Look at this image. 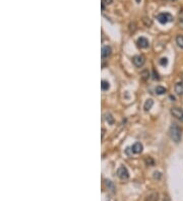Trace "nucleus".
Segmentation results:
<instances>
[{
    "label": "nucleus",
    "instance_id": "13",
    "mask_svg": "<svg viewBox=\"0 0 183 201\" xmlns=\"http://www.w3.org/2000/svg\"><path fill=\"white\" fill-rule=\"evenodd\" d=\"M101 88H102V91H108V89L110 88V84H109V82L106 80H102Z\"/></svg>",
    "mask_w": 183,
    "mask_h": 201
},
{
    "label": "nucleus",
    "instance_id": "12",
    "mask_svg": "<svg viewBox=\"0 0 183 201\" xmlns=\"http://www.w3.org/2000/svg\"><path fill=\"white\" fill-rule=\"evenodd\" d=\"M176 44L178 45V47H180L181 49H183V36L179 35L176 37Z\"/></svg>",
    "mask_w": 183,
    "mask_h": 201
},
{
    "label": "nucleus",
    "instance_id": "10",
    "mask_svg": "<svg viewBox=\"0 0 183 201\" xmlns=\"http://www.w3.org/2000/svg\"><path fill=\"white\" fill-rule=\"evenodd\" d=\"M153 105H154V100L152 99L147 100L145 105H143V109H145V111H147H147H150L151 109H152Z\"/></svg>",
    "mask_w": 183,
    "mask_h": 201
},
{
    "label": "nucleus",
    "instance_id": "17",
    "mask_svg": "<svg viewBox=\"0 0 183 201\" xmlns=\"http://www.w3.org/2000/svg\"><path fill=\"white\" fill-rule=\"evenodd\" d=\"M106 120L109 121V123H110V124H113V122H114L113 118H112V116L110 115V114H108V115L106 116Z\"/></svg>",
    "mask_w": 183,
    "mask_h": 201
},
{
    "label": "nucleus",
    "instance_id": "6",
    "mask_svg": "<svg viewBox=\"0 0 183 201\" xmlns=\"http://www.w3.org/2000/svg\"><path fill=\"white\" fill-rule=\"evenodd\" d=\"M137 46H138V48H140V49H146V48L149 47V41H147V39H146V38H139L138 40H137Z\"/></svg>",
    "mask_w": 183,
    "mask_h": 201
},
{
    "label": "nucleus",
    "instance_id": "18",
    "mask_svg": "<svg viewBox=\"0 0 183 201\" xmlns=\"http://www.w3.org/2000/svg\"><path fill=\"white\" fill-rule=\"evenodd\" d=\"M102 2H103V4H106V5H110L112 2H113V0H102Z\"/></svg>",
    "mask_w": 183,
    "mask_h": 201
},
{
    "label": "nucleus",
    "instance_id": "21",
    "mask_svg": "<svg viewBox=\"0 0 183 201\" xmlns=\"http://www.w3.org/2000/svg\"><path fill=\"white\" fill-rule=\"evenodd\" d=\"M173 1H175V0H173Z\"/></svg>",
    "mask_w": 183,
    "mask_h": 201
},
{
    "label": "nucleus",
    "instance_id": "2",
    "mask_svg": "<svg viewBox=\"0 0 183 201\" xmlns=\"http://www.w3.org/2000/svg\"><path fill=\"white\" fill-rule=\"evenodd\" d=\"M157 20L161 23V25H166V23L173 20V16L168 12H162L157 15Z\"/></svg>",
    "mask_w": 183,
    "mask_h": 201
},
{
    "label": "nucleus",
    "instance_id": "14",
    "mask_svg": "<svg viewBox=\"0 0 183 201\" xmlns=\"http://www.w3.org/2000/svg\"><path fill=\"white\" fill-rule=\"evenodd\" d=\"M105 182H106L107 188H110V189H111V192L114 193V192H115V187H114L113 184H112V182H111V181H108V180H106Z\"/></svg>",
    "mask_w": 183,
    "mask_h": 201
},
{
    "label": "nucleus",
    "instance_id": "8",
    "mask_svg": "<svg viewBox=\"0 0 183 201\" xmlns=\"http://www.w3.org/2000/svg\"><path fill=\"white\" fill-rule=\"evenodd\" d=\"M111 53H112V49L110 46H104L102 48V58L110 57Z\"/></svg>",
    "mask_w": 183,
    "mask_h": 201
},
{
    "label": "nucleus",
    "instance_id": "20",
    "mask_svg": "<svg viewBox=\"0 0 183 201\" xmlns=\"http://www.w3.org/2000/svg\"><path fill=\"white\" fill-rule=\"evenodd\" d=\"M135 1H136L137 3H139V2H140V0H135Z\"/></svg>",
    "mask_w": 183,
    "mask_h": 201
},
{
    "label": "nucleus",
    "instance_id": "15",
    "mask_svg": "<svg viewBox=\"0 0 183 201\" xmlns=\"http://www.w3.org/2000/svg\"><path fill=\"white\" fill-rule=\"evenodd\" d=\"M142 75H143V79H145V80H146V79H147V78H149V77H150V74H149V71H147V70H145V71H143V73H142Z\"/></svg>",
    "mask_w": 183,
    "mask_h": 201
},
{
    "label": "nucleus",
    "instance_id": "5",
    "mask_svg": "<svg viewBox=\"0 0 183 201\" xmlns=\"http://www.w3.org/2000/svg\"><path fill=\"white\" fill-rule=\"evenodd\" d=\"M171 114L173 115V117H175L176 119L180 120L183 122V111L179 108H173L171 110Z\"/></svg>",
    "mask_w": 183,
    "mask_h": 201
},
{
    "label": "nucleus",
    "instance_id": "19",
    "mask_svg": "<svg viewBox=\"0 0 183 201\" xmlns=\"http://www.w3.org/2000/svg\"><path fill=\"white\" fill-rule=\"evenodd\" d=\"M179 26L183 29V16H180V18H179Z\"/></svg>",
    "mask_w": 183,
    "mask_h": 201
},
{
    "label": "nucleus",
    "instance_id": "3",
    "mask_svg": "<svg viewBox=\"0 0 183 201\" xmlns=\"http://www.w3.org/2000/svg\"><path fill=\"white\" fill-rule=\"evenodd\" d=\"M117 176L119 177V179L125 181V180H127L129 178V173L124 166H121V167L117 170Z\"/></svg>",
    "mask_w": 183,
    "mask_h": 201
},
{
    "label": "nucleus",
    "instance_id": "9",
    "mask_svg": "<svg viewBox=\"0 0 183 201\" xmlns=\"http://www.w3.org/2000/svg\"><path fill=\"white\" fill-rule=\"evenodd\" d=\"M175 92L177 93L179 96H182L183 95V82H177L175 84Z\"/></svg>",
    "mask_w": 183,
    "mask_h": 201
},
{
    "label": "nucleus",
    "instance_id": "16",
    "mask_svg": "<svg viewBox=\"0 0 183 201\" xmlns=\"http://www.w3.org/2000/svg\"><path fill=\"white\" fill-rule=\"evenodd\" d=\"M160 64L162 65V66H165V65H167L168 64V59L167 58H162L161 60H160Z\"/></svg>",
    "mask_w": 183,
    "mask_h": 201
},
{
    "label": "nucleus",
    "instance_id": "11",
    "mask_svg": "<svg viewBox=\"0 0 183 201\" xmlns=\"http://www.w3.org/2000/svg\"><path fill=\"white\" fill-rule=\"evenodd\" d=\"M155 92H157V95H163L167 92V88H164V86H161V85H158L156 88H155Z\"/></svg>",
    "mask_w": 183,
    "mask_h": 201
},
{
    "label": "nucleus",
    "instance_id": "4",
    "mask_svg": "<svg viewBox=\"0 0 183 201\" xmlns=\"http://www.w3.org/2000/svg\"><path fill=\"white\" fill-rule=\"evenodd\" d=\"M132 62L136 67L139 68V67L143 66V64H145V62H146V59L143 55H136V56L132 58Z\"/></svg>",
    "mask_w": 183,
    "mask_h": 201
},
{
    "label": "nucleus",
    "instance_id": "1",
    "mask_svg": "<svg viewBox=\"0 0 183 201\" xmlns=\"http://www.w3.org/2000/svg\"><path fill=\"white\" fill-rule=\"evenodd\" d=\"M169 135H170L171 139L173 140L174 142L179 143L181 141V138H182L181 129L179 128L178 125H176V124L171 125L170 129H169Z\"/></svg>",
    "mask_w": 183,
    "mask_h": 201
},
{
    "label": "nucleus",
    "instance_id": "7",
    "mask_svg": "<svg viewBox=\"0 0 183 201\" xmlns=\"http://www.w3.org/2000/svg\"><path fill=\"white\" fill-rule=\"evenodd\" d=\"M143 150V145L140 142H135L131 147V151L133 152V154H142Z\"/></svg>",
    "mask_w": 183,
    "mask_h": 201
}]
</instances>
